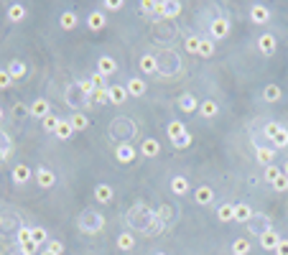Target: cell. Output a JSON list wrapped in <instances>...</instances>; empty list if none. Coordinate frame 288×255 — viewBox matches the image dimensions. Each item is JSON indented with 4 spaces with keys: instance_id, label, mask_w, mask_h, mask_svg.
<instances>
[{
    "instance_id": "cell-1",
    "label": "cell",
    "mask_w": 288,
    "mask_h": 255,
    "mask_svg": "<svg viewBox=\"0 0 288 255\" xmlns=\"http://www.w3.org/2000/svg\"><path fill=\"white\" fill-rule=\"evenodd\" d=\"M79 227H82L84 232H89V235H97V232L105 227V219H102L97 212H84L82 219H79Z\"/></svg>"
},
{
    "instance_id": "cell-2",
    "label": "cell",
    "mask_w": 288,
    "mask_h": 255,
    "mask_svg": "<svg viewBox=\"0 0 288 255\" xmlns=\"http://www.w3.org/2000/svg\"><path fill=\"white\" fill-rule=\"evenodd\" d=\"M150 219H153V215H150V209H145V207H135L133 212H130V222H133V227H138V230H148V224H150Z\"/></svg>"
},
{
    "instance_id": "cell-3",
    "label": "cell",
    "mask_w": 288,
    "mask_h": 255,
    "mask_svg": "<svg viewBox=\"0 0 288 255\" xmlns=\"http://www.w3.org/2000/svg\"><path fill=\"white\" fill-rule=\"evenodd\" d=\"M257 49H260L263 56H273L278 49V41L276 36H270V34H263V36H257Z\"/></svg>"
},
{
    "instance_id": "cell-4",
    "label": "cell",
    "mask_w": 288,
    "mask_h": 255,
    "mask_svg": "<svg viewBox=\"0 0 288 255\" xmlns=\"http://www.w3.org/2000/svg\"><path fill=\"white\" fill-rule=\"evenodd\" d=\"M250 21H252V23H257V26L268 23V21H270V10H268V5L255 3V5L250 8Z\"/></svg>"
},
{
    "instance_id": "cell-5",
    "label": "cell",
    "mask_w": 288,
    "mask_h": 255,
    "mask_svg": "<svg viewBox=\"0 0 288 255\" xmlns=\"http://www.w3.org/2000/svg\"><path fill=\"white\" fill-rule=\"evenodd\" d=\"M278 243H281V235H278L276 230L268 227V230L260 232V245H263V250H276Z\"/></svg>"
},
{
    "instance_id": "cell-6",
    "label": "cell",
    "mask_w": 288,
    "mask_h": 255,
    "mask_svg": "<svg viewBox=\"0 0 288 255\" xmlns=\"http://www.w3.org/2000/svg\"><path fill=\"white\" fill-rule=\"evenodd\" d=\"M87 26H89V31H102V28L108 26V16H105L102 10H92L87 16Z\"/></svg>"
},
{
    "instance_id": "cell-7",
    "label": "cell",
    "mask_w": 288,
    "mask_h": 255,
    "mask_svg": "<svg viewBox=\"0 0 288 255\" xmlns=\"http://www.w3.org/2000/svg\"><path fill=\"white\" fill-rule=\"evenodd\" d=\"M36 182H38L41 189H51V186L56 184V174H54L51 169H43V166H41V169L36 171Z\"/></svg>"
},
{
    "instance_id": "cell-8",
    "label": "cell",
    "mask_w": 288,
    "mask_h": 255,
    "mask_svg": "<svg viewBox=\"0 0 288 255\" xmlns=\"http://www.w3.org/2000/svg\"><path fill=\"white\" fill-rule=\"evenodd\" d=\"M209 31H212V36H215V38H224L227 34H230V21L219 16V18H215V21H212Z\"/></svg>"
},
{
    "instance_id": "cell-9",
    "label": "cell",
    "mask_w": 288,
    "mask_h": 255,
    "mask_svg": "<svg viewBox=\"0 0 288 255\" xmlns=\"http://www.w3.org/2000/svg\"><path fill=\"white\" fill-rule=\"evenodd\" d=\"M186 136V125L181 123V120H174V123H169V128H166V138H169L171 143L179 141V138H184Z\"/></svg>"
},
{
    "instance_id": "cell-10",
    "label": "cell",
    "mask_w": 288,
    "mask_h": 255,
    "mask_svg": "<svg viewBox=\"0 0 288 255\" xmlns=\"http://www.w3.org/2000/svg\"><path fill=\"white\" fill-rule=\"evenodd\" d=\"M108 97H110L112 105H123L130 95H128V87H123V84H112V87L108 89Z\"/></svg>"
},
{
    "instance_id": "cell-11",
    "label": "cell",
    "mask_w": 288,
    "mask_h": 255,
    "mask_svg": "<svg viewBox=\"0 0 288 255\" xmlns=\"http://www.w3.org/2000/svg\"><path fill=\"white\" fill-rule=\"evenodd\" d=\"M97 72L105 74V77H110V74L117 72V62H115L112 56H100V59H97Z\"/></svg>"
},
{
    "instance_id": "cell-12",
    "label": "cell",
    "mask_w": 288,
    "mask_h": 255,
    "mask_svg": "<svg viewBox=\"0 0 288 255\" xmlns=\"http://www.w3.org/2000/svg\"><path fill=\"white\" fill-rule=\"evenodd\" d=\"M141 153H143L145 158H156V156L161 153V143H158L156 138H145L143 146H141Z\"/></svg>"
},
{
    "instance_id": "cell-13",
    "label": "cell",
    "mask_w": 288,
    "mask_h": 255,
    "mask_svg": "<svg viewBox=\"0 0 288 255\" xmlns=\"http://www.w3.org/2000/svg\"><path fill=\"white\" fill-rule=\"evenodd\" d=\"M115 156H117L120 163H133V161H135V148H133L130 143H123V146H117Z\"/></svg>"
},
{
    "instance_id": "cell-14",
    "label": "cell",
    "mask_w": 288,
    "mask_h": 255,
    "mask_svg": "<svg viewBox=\"0 0 288 255\" xmlns=\"http://www.w3.org/2000/svg\"><path fill=\"white\" fill-rule=\"evenodd\" d=\"M28 112H31L34 117H46V115H51L49 112V102L46 100H43V97H38V100H34V105H31V108H28Z\"/></svg>"
},
{
    "instance_id": "cell-15",
    "label": "cell",
    "mask_w": 288,
    "mask_h": 255,
    "mask_svg": "<svg viewBox=\"0 0 288 255\" xmlns=\"http://www.w3.org/2000/svg\"><path fill=\"white\" fill-rule=\"evenodd\" d=\"M95 199L100 204H110L112 202V186L110 184H97L95 186Z\"/></svg>"
},
{
    "instance_id": "cell-16",
    "label": "cell",
    "mask_w": 288,
    "mask_h": 255,
    "mask_svg": "<svg viewBox=\"0 0 288 255\" xmlns=\"http://www.w3.org/2000/svg\"><path fill=\"white\" fill-rule=\"evenodd\" d=\"M171 191L176 194V197H184V194L189 191V179L186 176H174L171 179Z\"/></svg>"
},
{
    "instance_id": "cell-17",
    "label": "cell",
    "mask_w": 288,
    "mask_h": 255,
    "mask_svg": "<svg viewBox=\"0 0 288 255\" xmlns=\"http://www.w3.org/2000/svg\"><path fill=\"white\" fill-rule=\"evenodd\" d=\"M128 95H130V97H143V95H145V82H143L141 77H133V79L128 82Z\"/></svg>"
},
{
    "instance_id": "cell-18",
    "label": "cell",
    "mask_w": 288,
    "mask_h": 255,
    "mask_svg": "<svg viewBox=\"0 0 288 255\" xmlns=\"http://www.w3.org/2000/svg\"><path fill=\"white\" fill-rule=\"evenodd\" d=\"M250 217H252V209H250L248 204L237 202V204H235V215H232V222H248Z\"/></svg>"
},
{
    "instance_id": "cell-19",
    "label": "cell",
    "mask_w": 288,
    "mask_h": 255,
    "mask_svg": "<svg viewBox=\"0 0 288 255\" xmlns=\"http://www.w3.org/2000/svg\"><path fill=\"white\" fill-rule=\"evenodd\" d=\"M8 74H10L13 82H16V79H23V77H26V64L18 62V59H13V62L8 64Z\"/></svg>"
},
{
    "instance_id": "cell-20",
    "label": "cell",
    "mask_w": 288,
    "mask_h": 255,
    "mask_svg": "<svg viewBox=\"0 0 288 255\" xmlns=\"http://www.w3.org/2000/svg\"><path fill=\"white\" fill-rule=\"evenodd\" d=\"M28 179H31V169H28L26 163H18V166L13 169V182H16V184H26Z\"/></svg>"
},
{
    "instance_id": "cell-21",
    "label": "cell",
    "mask_w": 288,
    "mask_h": 255,
    "mask_svg": "<svg viewBox=\"0 0 288 255\" xmlns=\"http://www.w3.org/2000/svg\"><path fill=\"white\" fill-rule=\"evenodd\" d=\"M156 69H158V62H156V56H150V54L141 56V72H143V74H153Z\"/></svg>"
},
{
    "instance_id": "cell-22",
    "label": "cell",
    "mask_w": 288,
    "mask_h": 255,
    "mask_svg": "<svg viewBox=\"0 0 288 255\" xmlns=\"http://www.w3.org/2000/svg\"><path fill=\"white\" fill-rule=\"evenodd\" d=\"M59 23H62V28L64 31H72V28H77V23H79V18H77V13H72V10H67L62 18H59Z\"/></svg>"
},
{
    "instance_id": "cell-23",
    "label": "cell",
    "mask_w": 288,
    "mask_h": 255,
    "mask_svg": "<svg viewBox=\"0 0 288 255\" xmlns=\"http://www.w3.org/2000/svg\"><path fill=\"white\" fill-rule=\"evenodd\" d=\"M255 158L260 161L263 166H273V158H276V153H273L270 148H263V146H260V148L255 151Z\"/></svg>"
},
{
    "instance_id": "cell-24",
    "label": "cell",
    "mask_w": 288,
    "mask_h": 255,
    "mask_svg": "<svg viewBox=\"0 0 288 255\" xmlns=\"http://www.w3.org/2000/svg\"><path fill=\"white\" fill-rule=\"evenodd\" d=\"M196 108H199V102H196L194 95H184L179 100V110H184V112H194Z\"/></svg>"
},
{
    "instance_id": "cell-25",
    "label": "cell",
    "mask_w": 288,
    "mask_h": 255,
    "mask_svg": "<svg viewBox=\"0 0 288 255\" xmlns=\"http://www.w3.org/2000/svg\"><path fill=\"white\" fill-rule=\"evenodd\" d=\"M8 18H10L13 23H21V21L26 18V8H23L21 3H13V5L8 8Z\"/></svg>"
},
{
    "instance_id": "cell-26",
    "label": "cell",
    "mask_w": 288,
    "mask_h": 255,
    "mask_svg": "<svg viewBox=\"0 0 288 255\" xmlns=\"http://www.w3.org/2000/svg\"><path fill=\"white\" fill-rule=\"evenodd\" d=\"M194 197H196V204H209L212 199H215V191H212L209 186H199Z\"/></svg>"
},
{
    "instance_id": "cell-27",
    "label": "cell",
    "mask_w": 288,
    "mask_h": 255,
    "mask_svg": "<svg viewBox=\"0 0 288 255\" xmlns=\"http://www.w3.org/2000/svg\"><path fill=\"white\" fill-rule=\"evenodd\" d=\"M69 125H72V130H87V125H89V120L82 115V112H74L72 117H69Z\"/></svg>"
},
{
    "instance_id": "cell-28",
    "label": "cell",
    "mask_w": 288,
    "mask_h": 255,
    "mask_svg": "<svg viewBox=\"0 0 288 255\" xmlns=\"http://www.w3.org/2000/svg\"><path fill=\"white\" fill-rule=\"evenodd\" d=\"M263 97H265L268 102H278V100L283 97V92H281L278 84H268V87L263 89Z\"/></svg>"
},
{
    "instance_id": "cell-29",
    "label": "cell",
    "mask_w": 288,
    "mask_h": 255,
    "mask_svg": "<svg viewBox=\"0 0 288 255\" xmlns=\"http://www.w3.org/2000/svg\"><path fill=\"white\" fill-rule=\"evenodd\" d=\"M72 125H69V120H59V125H56V133L54 136L56 138H62V141H67V138H72Z\"/></svg>"
},
{
    "instance_id": "cell-30",
    "label": "cell",
    "mask_w": 288,
    "mask_h": 255,
    "mask_svg": "<svg viewBox=\"0 0 288 255\" xmlns=\"http://www.w3.org/2000/svg\"><path fill=\"white\" fill-rule=\"evenodd\" d=\"M232 253L235 255H248L250 253V240L248 237H237L232 243Z\"/></svg>"
},
{
    "instance_id": "cell-31",
    "label": "cell",
    "mask_w": 288,
    "mask_h": 255,
    "mask_svg": "<svg viewBox=\"0 0 288 255\" xmlns=\"http://www.w3.org/2000/svg\"><path fill=\"white\" fill-rule=\"evenodd\" d=\"M270 143H273V148H286V146H288V130H286V128H281V130L276 133V136L270 138Z\"/></svg>"
},
{
    "instance_id": "cell-32",
    "label": "cell",
    "mask_w": 288,
    "mask_h": 255,
    "mask_svg": "<svg viewBox=\"0 0 288 255\" xmlns=\"http://www.w3.org/2000/svg\"><path fill=\"white\" fill-rule=\"evenodd\" d=\"M217 110H219V108H217V102H212V100H204V102L199 105V112H202L204 117H215Z\"/></svg>"
},
{
    "instance_id": "cell-33",
    "label": "cell",
    "mask_w": 288,
    "mask_h": 255,
    "mask_svg": "<svg viewBox=\"0 0 288 255\" xmlns=\"http://www.w3.org/2000/svg\"><path fill=\"white\" fill-rule=\"evenodd\" d=\"M199 43H202V38H199V36H186L184 46H186V51H189V54L199 56Z\"/></svg>"
},
{
    "instance_id": "cell-34",
    "label": "cell",
    "mask_w": 288,
    "mask_h": 255,
    "mask_svg": "<svg viewBox=\"0 0 288 255\" xmlns=\"http://www.w3.org/2000/svg\"><path fill=\"white\" fill-rule=\"evenodd\" d=\"M232 215H235V204H222L217 209V219H222V222H230Z\"/></svg>"
},
{
    "instance_id": "cell-35",
    "label": "cell",
    "mask_w": 288,
    "mask_h": 255,
    "mask_svg": "<svg viewBox=\"0 0 288 255\" xmlns=\"http://www.w3.org/2000/svg\"><path fill=\"white\" fill-rule=\"evenodd\" d=\"M117 248H120V250H133V248H135V237L128 235V232H123V235L117 237Z\"/></svg>"
},
{
    "instance_id": "cell-36",
    "label": "cell",
    "mask_w": 288,
    "mask_h": 255,
    "mask_svg": "<svg viewBox=\"0 0 288 255\" xmlns=\"http://www.w3.org/2000/svg\"><path fill=\"white\" fill-rule=\"evenodd\" d=\"M59 120H62V117H54V115H46V117H43V120H41V123H43V130H46V133H56V125H59Z\"/></svg>"
},
{
    "instance_id": "cell-37",
    "label": "cell",
    "mask_w": 288,
    "mask_h": 255,
    "mask_svg": "<svg viewBox=\"0 0 288 255\" xmlns=\"http://www.w3.org/2000/svg\"><path fill=\"white\" fill-rule=\"evenodd\" d=\"M89 82L95 84V89H108V77H105V74H100V72H95L92 77H89Z\"/></svg>"
},
{
    "instance_id": "cell-38",
    "label": "cell",
    "mask_w": 288,
    "mask_h": 255,
    "mask_svg": "<svg viewBox=\"0 0 288 255\" xmlns=\"http://www.w3.org/2000/svg\"><path fill=\"white\" fill-rule=\"evenodd\" d=\"M212 54H215V43H212V41H207V38H202V43H199V56L209 59Z\"/></svg>"
},
{
    "instance_id": "cell-39",
    "label": "cell",
    "mask_w": 288,
    "mask_h": 255,
    "mask_svg": "<svg viewBox=\"0 0 288 255\" xmlns=\"http://www.w3.org/2000/svg\"><path fill=\"white\" fill-rule=\"evenodd\" d=\"M77 87L82 89V95H84V97H92V95H95V84L89 82V79H79Z\"/></svg>"
},
{
    "instance_id": "cell-40",
    "label": "cell",
    "mask_w": 288,
    "mask_h": 255,
    "mask_svg": "<svg viewBox=\"0 0 288 255\" xmlns=\"http://www.w3.org/2000/svg\"><path fill=\"white\" fill-rule=\"evenodd\" d=\"M31 240L36 245H43V240H46V230H43V227H31Z\"/></svg>"
},
{
    "instance_id": "cell-41",
    "label": "cell",
    "mask_w": 288,
    "mask_h": 255,
    "mask_svg": "<svg viewBox=\"0 0 288 255\" xmlns=\"http://www.w3.org/2000/svg\"><path fill=\"white\" fill-rule=\"evenodd\" d=\"M28 243H34V240H31V227H21V230H18V245L23 248V245H28Z\"/></svg>"
},
{
    "instance_id": "cell-42",
    "label": "cell",
    "mask_w": 288,
    "mask_h": 255,
    "mask_svg": "<svg viewBox=\"0 0 288 255\" xmlns=\"http://www.w3.org/2000/svg\"><path fill=\"white\" fill-rule=\"evenodd\" d=\"M273 189H276V191H288V176L281 174L276 182H273Z\"/></svg>"
},
{
    "instance_id": "cell-43",
    "label": "cell",
    "mask_w": 288,
    "mask_h": 255,
    "mask_svg": "<svg viewBox=\"0 0 288 255\" xmlns=\"http://www.w3.org/2000/svg\"><path fill=\"white\" fill-rule=\"evenodd\" d=\"M108 89H110V87H108ZM108 89H95L92 100H95L97 105H105V102H110V97H108Z\"/></svg>"
},
{
    "instance_id": "cell-44",
    "label": "cell",
    "mask_w": 288,
    "mask_h": 255,
    "mask_svg": "<svg viewBox=\"0 0 288 255\" xmlns=\"http://www.w3.org/2000/svg\"><path fill=\"white\" fill-rule=\"evenodd\" d=\"M281 174H283V171H281V169H276V166H265V179H268L270 184L276 182V179H278Z\"/></svg>"
},
{
    "instance_id": "cell-45",
    "label": "cell",
    "mask_w": 288,
    "mask_h": 255,
    "mask_svg": "<svg viewBox=\"0 0 288 255\" xmlns=\"http://www.w3.org/2000/svg\"><path fill=\"white\" fill-rule=\"evenodd\" d=\"M10 84H13V79H10L8 69H5V72H0V89H8Z\"/></svg>"
},
{
    "instance_id": "cell-46",
    "label": "cell",
    "mask_w": 288,
    "mask_h": 255,
    "mask_svg": "<svg viewBox=\"0 0 288 255\" xmlns=\"http://www.w3.org/2000/svg\"><path fill=\"white\" fill-rule=\"evenodd\" d=\"M191 146V136H189V133H186V136L184 138H179V141H174V148H179V151H181V148H189Z\"/></svg>"
},
{
    "instance_id": "cell-47",
    "label": "cell",
    "mask_w": 288,
    "mask_h": 255,
    "mask_svg": "<svg viewBox=\"0 0 288 255\" xmlns=\"http://www.w3.org/2000/svg\"><path fill=\"white\" fill-rule=\"evenodd\" d=\"M123 8V0H105V10H120Z\"/></svg>"
},
{
    "instance_id": "cell-48",
    "label": "cell",
    "mask_w": 288,
    "mask_h": 255,
    "mask_svg": "<svg viewBox=\"0 0 288 255\" xmlns=\"http://www.w3.org/2000/svg\"><path fill=\"white\" fill-rule=\"evenodd\" d=\"M278 130H281V125H278V123H268V125H265V136H268V141H270L273 136H276Z\"/></svg>"
},
{
    "instance_id": "cell-49",
    "label": "cell",
    "mask_w": 288,
    "mask_h": 255,
    "mask_svg": "<svg viewBox=\"0 0 288 255\" xmlns=\"http://www.w3.org/2000/svg\"><path fill=\"white\" fill-rule=\"evenodd\" d=\"M49 250H54L56 255H64V243H59V240H51V243H49Z\"/></svg>"
},
{
    "instance_id": "cell-50",
    "label": "cell",
    "mask_w": 288,
    "mask_h": 255,
    "mask_svg": "<svg viewBox=\"0 0 288 255\" xmlns=\"http://www.w3.org/2000/svg\"><path fill=\"white\" fill-rule=\"evenodd\" d=\"M276 255H288V240L281 237V243H278V248H276Z\"/></svg>"
},
{
    "instance_id": "cell-51",
    "label": "cell",
    "mask_w": 288,
    "mask_h": 255,
    "mask_svg": "<svg viewBox=\"0 0 288 255\" xmlns=\"http://www.w3.org/2000/svg\"><path fill=\"white\" fill-rule=\"evenodd\" d=\"M8 153H10L8 148H3V146H0V163H5V161H8Z\"/></svg>"
},
{
    "instance_id": "cell-52",
    "label": "cell",
    "mask_w": 288,
    "mask_h": 255,
    "mask_svg": "<svg viewBox=\"0 0 288 255\" xmlns=\"http://www.w3.org/2000/svg\"><path fill=\"white\" fill-rule=\"evenodd\" d=\"M13 112H16V115H26L28 110L23 108V105H16V108H13Z\"/></svg>"
},
{
    "instance_id": "cell-53",
    "label": "cell",
    "mask_w": 288,
    "mask_h": 255,
    "mask_svg": "<svg viewBox=\"0 0 288 255\" xmlns=\"http://www.w3.org/2000/svg\"><path fill=\"white\" fill-rule=\"evenodd\" d=\"M38 255H56V253H54V250H49V248H43V250H41Z\"/></svg>"
},
{
    "instance_id": "cell-54",
    "label": "cell",
    "mask_w": 288,
    "mask_h": 255,
    "mask_svg": "<svg viewBox=\"0 0 288 255\" xmlns=\"http://www.w3.org/2000/svg\"><path fill=\"white\" fill-rule=\"evenodd\" d=\"M3 117H5V112H3V108H0V123H3Z\"/></svg>"
},
{
    "instance_id": "cell-55",
    "label": "cell",
    "mask_w": 288,
    "mask_h": 255,
    "mask_svg": "<svg viewBox=\"0 0 288 255\" xmlns=\"http://www.w3.org/2000/svg\"><path fill=\"white\" fill-rule=\"evenodd\" d=\"M283 174H286V176H288V161H286V166H283Z\"/></svg>"
},
{
    "instance_id": "cell-56",
    "label": "cell",
    "mask_w": 288,
    "mask_h": 255,
    "mask_svg": "<svg viewBox=\"0 0 288 255\" xmlns=\"http://www.w3.org/2000/svg\"><path fill=\"white\" fill-rule=\"evenodd\" d=\"M156 255H166V253H156Z\"/></svg>"
},
{
    "instance_id": "cell-57",
    "label": "cell",
    "mask_w": 288,
    "mask_h": 255,
    "mask_svg": "<svg viewBox=\"0 0 288 255\" xmlns=\"http://www.w3.org/2000/svg\"><path fill=\"white\" fill-rule=\"evenodd\" d=\"M0 222H3V217H0Z\"/></svg>"
}]
</instances>
